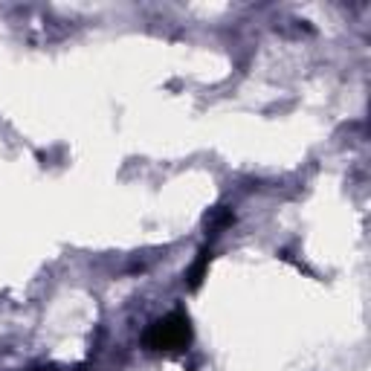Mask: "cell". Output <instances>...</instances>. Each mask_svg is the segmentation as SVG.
<instances>
[{
  "label": "cell",
  "instance_id": "3957f363",
  "mask_svg": "<svg viewBox=\"0 0 371 371\" xmlns=\"http://www.w3.org/2000/svg\"><path fill=\"white\" fill-rule=\"evenodd\" d=\"M232 221H235V214H232V209H212L209 214H206V226L212 229V235H221V232L226 229V226H232Z\"/></svg>",
  "mask_w": 371,
  "mask_h": 371
},
{
  "label": "cell",
  "instance_id": "6da1fadb",
  "mask_svg": "<svg viewBox=\"0 0 371 371\" xmlns=\"http://www.w3.org/2000/svg\"><path fill=\"white\" fill-rule=\"evenodd\" d=\"M191 342V322L183 310H171L163 319H154L145 330V345L151 351H180Z\"/></svg>",
  "mask_w": 371,
  "mask_h": 371
},
{
  "label": "cell",
  "instance_id": "7a4b0ae2",
  "mask_svg": "<svg viewBox=\"0 0 371 371\" xmlns=\"http://www.w3.org/2000/svg\"><path fill=\"white\" fill-rule=\"evenodd\" d=\"M209 261H212V252L209 249H201L198 259H194V264H191V270H189V287L191 290H198L203 284L206 272H209Z\"/></svg>",
  "mask_w": 371,
  "mask_h": 371
}]
</instances>
